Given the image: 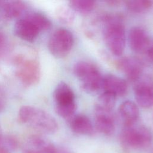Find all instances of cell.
<instances>
[{
    "label": "cell",
    "instance_id": "1",
    "mask_svg": "<svg viewBox=\"0 0 153 153\" xmlns=\"http://www.w3.org/2000/svg\"><path fill=\"white\" fill-rule=\"evenodd\" d=\"M11 61L16 76L23 84L31 86L38 82L40 66L33 51L17 52L12 56Z\"/></svg>",
    "mask_w": 153,
    "mask_h": 153
},
{
    "label": "cell",
    "instance_id": "2",
    "mask_svg": "<svg viewBox=\"0 0 153 153\" xmlns=\"http://www.w3.org/2000/svg\"><path fill=\"white\" fill-rule=\"evenodd\" d=\"M19 118L23 123L42 133L53 134L58 130L56 119L49 113L36 107H21L19 111Z\"/></svg>",
    "mask_w": 153,
    "mask_h": 153
},
{
    "label": "cell",
    "instance_id": "3",
    "mask_svg": "<svg viewBox=\"0 0 153 153\" xmlns=\"http://www.w3.org/2000/svg\"><path fill=\"white\" fill-rule=\"evenodd\" d=\"M104 19L103 35L105 42L111 53L120 56L126 45L124 26L118 17L108 16Z\"/></svg>",
    "mask_w": 153,
    "mask_h": 153
},
{
    "label": "cell",
    "instance_id": "4",
    "mask_svg": "<svg viewBox=\"0 0 153 153\" xmlns=\"http://www.w3.org/2000/svg\"><path fill=\"white\" fill-rule=\"evenodd\" d=\"M120 140L127 148L143 149L152 143L153 134L147 126L135 123L124 126L120 134Z\"/></svg>",
    "mask_w": 153,
    "mask_h": 153
},
{
    "label": "cell",
    "instance_id": "5",
    "mask_svg": "<svg viewBox=\"0 0 153 153\" xmlns=\"http://www.w3.org/2000/svg\"><path fill=\"white\" fill-rule=\"evenodd\" d=\"M75 76L80 81L81 87L88 94H94L102 88L103 76L97 67L91 63L80 61L73 68Z\"/></svg>",
    "mask_w": 153,
    "mask_h": 153
},
{
    "label": "cell",
    "instance_id": "6",
    "mask_svg": "<svg viewBox=\"0 0 153 153\" xmlns=\"http://www.w3.org/2000/svg\"><path fill=\"white\" fill-rule=\"evenodd\" d=\"M56 111L61 117L69 120L76 109L75 94L70 86L65 82H59L53 93Z\"/></svg>",
    "mask_w": 153,
    "mask_h": 153
},
{
    "label": "cell",
    "instance_id": "7",
    "mask_svg": "<svg viewBox=\"0 0 153 153\" xmlns=\"http://www.w3.org/2000/svg\"><path fill=\"white\" fill-rule=\"evenodd\" d=\"M74 45L72 33L65 28L56 29L51 35L48 42V47L53 56L57 58L66 57Z\"/></svg>",
    "mask_w": 153,
    "mask_h": 153
},
{
    "label": "cell",
    "instance_id": "8",
    "mask_svg": "<svg viewBox=\"0 0 153 153\" xmlns=\"http://www.w3.org/2000/svg\"><path fill=\"white\" fill-rule=\"evenodd\" d=\"M134 94L138 105L143 108L153 106V76L142 75L135 82Z\"/></svg>",
    "mask_w": 153,
    "mask_h": 153
},
{
    "label": "cell",
    "instance_id": "9",
    "mask_svg": "<svg viewBox=\"0 0 153 153\" xmlns=\"http://www.w3.org/2000/svg\"><path fill=\"white\" fill-rule=\"evenodd\" d=\"M94 128L106 136L113 134L115 129V120L112 111L94 106Z\"/></svg>",
    "mask_w": 153,
    "mask_h": 153
},
{
    "label": "cell",
    "instance_id": "10",
    "mask_svg": "<svg viewBox=\"0 0 153 153\" xmlns=\"http://www.w3.org/2000/svg\"><path fill=\"white\" fill-rule=\"evenodd\" d=\"M58 147L41 136L33 135L25 143L22 153H57Z\"/></svg>",
    "mask_w": 153,
    "mask_h": 153
},
{
    "label": "cell",
    "instance_id": "11",
    "mask_svg": "<svg viewBox=\"0 0 153 153\" xmlns=\"http://www.w3.org/2000/svg\"><path fill=\"white\" fill-rule=\"evenodd\" d=\"M117 66L131 82H135L143 75V62L136 57H123L118 60Z\"/></svg>",
    "mask_w": 153,
    "mask_h": 153
},
{
    "label": "cell",
    "instance_id": "12",
    "mask_svg": "<svg viewBox=\"0 0 153 153\" xmlns=\"http://www.w3.org/2000/svg\"><path fill=\"white\" fill-rule=\"evenodd\" d=\"M128 40L131 50L140 54L145 53L152 42L146 30L138 26L133 27L130 30Z\"/></svg>",
    "mask_w": 153,
    "mask_h": 153
},
{
    "label": "cell",
    "instance_id": "13",
    "mask_svg": "<svg viewBox=\"0 0 153 153\" xmlns=\"http://www.w3.org/2000/svg\"><path fill=\"white\" fill-rule=\"evenodd\" d=\"M14 32L17 37L27 42L34 41L40 32L36 26L25 16L16 22Z\"/></svg>",
    "mask_w": 153,
    "mask_h": 153
},
{
    "label": "cell",
    "instance_id": "14",
    "mask_svg": "<svg viewBox=\"0 0 153 153\" xmlns=\"http://www.w3.org/2000/svg\"><path fill=\"white\" fill-rule=\"evenodd\" d=\"M103 91L111 93L115 96H123L127 91V84L123 78L114 75H107L103 77Z\"/></svg>",
    "mask_w": 153,
    "mask_h": 153
},
{
    "label": "cell",
    "instance_id": "15",
    "mask_svg": "<svg viewBox=\"0 0 153 153\" xmlns=\"http://www.w3.org/2000/svg\"><path fill=\"white\" fill-rule=\"evenodd\" d=\"M71 130L75 133L90 136L94 133V126L90 118L85 115H74L69 120Z\"/></svg>",
    "mask_w": 153,
    "mask_h": 153
},
{
    "label": "cell",
    "instance_id": "16",
    "mask_svg": "<svg viewBox=\"0 0 153 153\" xmlns=\"http://www.w3.org/2000/svg\"><path fill=\"white\" fill-rule=\"evenodd\" d=\"M118 114L124 126L131 125L136 123L139 117V110L134 102L126 100L120 105Z\"/></svg>",
    "mask_w": 153,
    "mask_h": 153
},
{
    "label": "cell",
    "instance_id": "17",
    "mask_svg": "<svg viewBox=\"0 0 153 153\" xmlns=\"http://www.w3.org/2000/svg\"><path fill=\"white\" fill-rule=\"evenodd\" d=\"M0 9L4 17L11 19L23 16L26 9V5L22 1H10L2 2L0 5Z\"/></svg>",
    "mask_w": 153,
    "mask_h": 153
},
{
    "label": "cell",
    "instance_id": "18",
    "mask_svg": "<svg viewBox=\"0 0 153 153\" xmlns=\"http://www.w3.org/2000/svg\"><path fill=\"white\" fill-rule=\"evenodd\" d=\"M69 6L74 12L84 14L94 10L96 2L90 0H72L69 2Z\"/></svg>",
    "mask_w": 153,
    "mask_h": 153
},
{
    "label": "cell",
    "instance_id": "19",
    "mask_svg": "<svg viewBox=\"0 0 153 153\" xmlns=\"http://www.w3.org/2000/svg\"><path fill=\"white\" fill-rule=\"evenodd\" d=\"M25 16L32 22L40 32L46 30L51 27V22L45 16L36 12L25 14Z\"/></svg>",
    "mask_w": 153,
    "mask_h": 153
},
{
    "label": "cell",
    "instance_id": "20",
    "mask_svg": "<svg viewBox=\"0 0 153 153\" xmlns=\"http://www.w3.org/2000/svg\"><path fill=\"white\" fill-rule=\"evenodd\" d=\"M124 2L127 9L135 13L145 12L153 6V1L150 0H130Z\"/></svg>",
    "mask_w": 153,
    "mask_h": 153
},
{
    "label": "cell",
    "instance_id": "21",
    "mask_svg": "<svg viewBox=\"0 0 153 153\" xmlns=\"http://www.w3.org/2000/svg\"><path fill=\"white\" fill-rule=\"evenodd\" d=\"M116 98L117 96L114 94L103 91L99 96L95 106L105 110L112 111L115 105Z\"/></svg>",
    "mask_w": 153,
    "mask_h": 153
},
{
    "label": "cell",
    "instance_id": "22",
    "mask_svg": "<svg viewBox=\"0 0 153 153\" xmlns=\"http://www.w3.org/2000/svg\"><path fill=\"white\" fill-rule=\"evenodd\" d=\"M56 16L58 20L64 24H71L75 19L74 11L70 7L62 5L56 10Z\"/></svg>",
    "mask_w": 153,
    "mask_h": 153
},
{
    "label": "cell",
    "instance_id": "23",
    "mask_svg": "<svg viewBox=\"0 0 153 153\" xmlns=\"http://www.w3.org/2000/svg\"><path fill=\"white\" fill-rule=\"evenodd\" d=\"M146 61L153 65V42H151L146 50L143 54Z\"/></svg>",
    "mask_w": 153,
    "mask_h": 153
},
{
    "label": "cell",
    "instance_id": "24",
    "mask_svg": "<svg viewBox=\"0 0 153 153\" xmlns=\"http://www.w3.org/2000/svg\"><path fill=\"white\" fill-rule=\"evenodd\" d=\"M6 40L4 35L0 32V52L3 50L7 46L5 45Z\"/></svg>",
    "mask_w": 153,
    "mask_h": 153
},
{
    "label": "cell",
    "instance_id": "25",
    "mask_svg": "<svg viewBox=\"0 0 153 153\" xmlns=\"http://www.w3.org/2000/svg\"><path fill=\"white\" fill-rule=\"evenodd\" d=\"M4 105V100L2 97V96L0 95V111L3 108Z\"/></svg>",
    "mask_w": 153,
    "mask_h": 153
},
{
    "label": "cell",
    "instance_id": "26",
    "mask_svg": "<svg viewBox=\"0 0 153 153\" xmlns=\"http://www.w3.org/2000/svg\"><path fill=\"white\" fill-rule=\"evenodd\" d=\"M0 153H10L5 149H4L1 145H0Z\"/></svg>",
    "mask_w": 153,
    "mask_h": 153
},
{
    "label": "cell",
    "instance_id": "27",
    "mask_svg": "<svg viewBox=\"0 0 153 153\" xmlns=\"http://www.w3.org/2000/svg\"><path fill=\"white\" fill-rule=\"evenodd\" d=\"M2 130H1V126H0V139H1V138L2 137Z\"/></svg>",
    "mask_w": 153,
    "mask_h": 153
},
{
    "label": "cell",
    "instance_id": "28",
    "mask_svg": "<svg viewBox=\"0 0 153 153\" xmlns=\"http://www.w3.org/2000/svg\"><path fill=\"white\" fill-rule=\"evenodd\" d=\"M151 153H153V150L152 151V152H151Z\"/></svg>",
    "mask_w": 153,
    "mask_h": 153
}]
</instances>
